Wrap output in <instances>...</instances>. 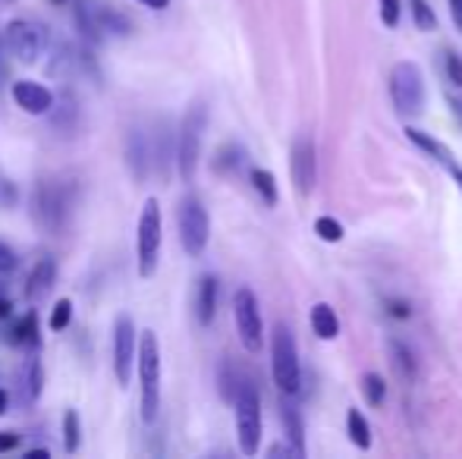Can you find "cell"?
Returning <instances> with one entry per match:
<instances>
[{
  "label": "cell",
  "instance_id": "cell-1",
  "mask_svg": "<svg viewBox=\"0 0 462 459\" xmlns=\"http://www.w3.org/2000/svg\"><path fill=\"white\" fill-rule=\"evenodd\" d=\"M73 186L67 179H42L32 189V221L42 233H63L73 215Z\"/></svg>",
  "mask_w": 462,
  "mask_h": 459
},
{
  "label": "cell",
  "instance_id": "cell-2",
  "mask_svg": "<svg viewBox=\"0 0 462 459\" xmlns=\"http://www.w3.org/2000/svg\"><path fill=\"white\" fill-rule=\"evenodd\" d=\"M139 406H142V422L154 425L161 416V344L158 334L145 331L139 340Z\"/></svg>",
  "mask_w": 462,
  "mask_h": 459
},
{
  "label": "cell",
  "instance_id": "cell-3",
  "mask_svg": "<svg viewBox=\"0 0 462 459\" xmlns=\"http://www.w3.org/2000/svg\"><path fill=\"white\" fill-rule=\"evenodd\" d=\"M205 126H208V107L199 101V105H192L183 114V123H180V133H177V173L183 183H192L195 170H199Z\"/></svg>",
  "mask_w": 462,
  "mask_h": 459
},
{
  "label": "cell",
  "instance_id": "cell-4",
  "mask_svg": "<svg viewBox=\"0 0 462 459\" xmlns=\"http://www.w3.org/2000/svg\"><path fill=\"white\" fill-rule=\"evenodd\" d=\"M271 372H274V384L280 387V393L296 397L302 390V365H299L296 340L286 325H277L274 337H271Z\"/></svg>",
  "mask_w": 462,
  "mask_h": 459
},
{
  "label": "cell",
  "instance_id": "cell-5",
  "mask_svg": "<svg viewBox=\"0 0 462 459\" xmlns=\"http://www.w3.org/2000/svg\"><path fill=\"white\" fill-rule=\"evenodd\" d=\"M425 76L421 67L412 60H400L390 69V101H393L396 114L402 116H419L425 111Z\"/></svg>",
  "mask_w": 462,
  "mask_h": 459
},
{
  "label": "cell",
  "instance_id": "cell-6",
  "mask_svg": "<svg viewBox=\"0 0 462 459\" xmlns=\"http://www.w3.org/2000/svg\"><path fill=\"white\" fill-rule=\"evenodd\" d=\"M135 262H139V277H154L161 262V205L158 198H145L135 227Z\"/></svg>",
  "mask_w": 462,
  "mask_h": 459
},
{
  "label": "cell",
  "instance_id": "cell-7",
  "mask_svg": "<svg viewBox=\"0 0 462 459\" xmlns=\"http://www.w3.org/2000/svg\"><path fill=\"white\" fill-rule=\"evenodd\" d=\"M233 409H236L239 450H243L245 456H255L258 447H262V397H258V387L252 384V381L243 384Z\"/></svg>",
  "mask_w": 462,
  "mask_h": 459
},
{
  "label": "cell",
  "instance_id": "cell-8",
  "mask_svg": "<svg viewBox=\"0 0 462 459\" xmlns=\"http://www.w3.org/2000/svg\"><path fill=\"white\" fill-rule=\"evenodd\" d=\"M177 224H180V243H183L186 255L199 258L208 249V239H211V217H208L205 205L195 196H186L180 202Z\"/></svg>",
  "mask_w": 462,
  "mask_h": 459
},
{
  "label": "cell",
  "instance_id": "cell-9",
  "mask_svg": "<svg viewBox=\"0 0 462 459\" xmlns=\"http://www.w3.org/2000/svg\"><path fill=\"white\" fill-rule=\"evenodd\" d=\"M233 318H236V334L243 340L245 353H262L264 321H262V308H258V296L249 287H239L233 293Z\"/></svg>",
  "mask_w": 462,
  "mask_h": 459
},
{
  "label": "cell",
  "instance_id": "cell-10",
  "mask_svg": "<svg viewBox=\"0 0 462 459\" xmlns=\"http://www.w3.org/2000/svg\"><path fill=\"white\" fill-rule=\"evenodd\" d=\"M48 25L35 23V19H13L6 25V35H4V44L16 60L23 63H35L38 57L48 50Z\"/></svg>",
  "mask_w": 462,
  "mask_h": 459
},
{
  "label": "cell",
  "instance_id": "cell-11",
  "mask_svg": "<svg viewBox=\"0 0 462 459\" xmlns=\"http://www.w3.org/2000/svg\"><path fill=\"white\" fill-rule=\"evenodd\" d=\"M126 167L133 173L135 183H145L152 170L158 167V154H154V133L142 126H133L126 133Z\"/></svg>",
  "mask_w": 462,
  "mask_h": 459
},
{
  "label": "cell",
  "instance_id": "cell-12",
  "mask_svg": "<svg viewBox=\"0 0 462 459\" xmlns=\"http://www.w3.org/2000/svg\"><path fill=\"white\" fill-rule=\"evenodd\" d=\"M290 177H292V186H296L299 196H309V192L315 189L318 158H315V142H311V135H296V142H292Z\"/></svg>",
  "mask_w": 462,
  "mask_h": 459
},
{
  "label": "cell",
  "instance_id": "cell-13",
  "mask_svg": "<svg viewBox=\"0 0 462 459\" xmlns=\"http://www.w3.org/2000/svg\"><path fill=\"white\" fill-rule=\"evenodd\" d=\"M135 365V325L129 315H116L114 321V374L120 387H129Z\"/></svg>",
  "mask_w": 462,
  "mask_h": 459
},
{
  "label": "cell",
  "instance_id": "cell-14",
  "mask_svg": "<svg viewBox=\"0 0 462 459\" xmlns=\"http://www.w3.org/2000/svg\"><path fill=\"white\" fill-rule=\"evenodd\" d=\"M10 95H13V101H16V105L23 107L25 114H35V116L51 114V107H54V101H57L51 88H44L42 82H32V79L13 82Z\"/></svg>",
  "mask_w": 462,
  "mask_h": 459
},
{
  "label": "cell",
  "instance_id": "cell-15",
  "mask_svg": "<svg viewBox=\"0 0 462 459\" xmlns=\"http://www.w3.org/2000/svg\"><path fill=\"white\" fill-rule=\"evenodd\" d=\"M73 19L76 29L82 32L88 44H101L107 38V29H104V4L97 0H73Z\"/></svg>",
  "mask_w": 462,
  "mask_h": 459
},
{
  "label": "cell",
  "instance_id": "cell-16",
  "mask_svg": "<svg viewBox=\"0 0 462 459\" xmlns=\"http://www.w3.org/2000/svg\"><path fill=\"white\" fill-rule=\"evenodd\" d=\"M16 390H19V403L25 406H35L38 397L44 390V368H42V359L35 353L19 365V374H16Z\"/></svg>",
  "mask_w": 462,
  "mask_h": 459
},
{
  "label": "cell",
  "instance_id": "cell-17",
  "mask_svg": "<svg viewBox=\"0 0 462 459\" xmlns=\"http://www.w3.org/2000/svg\"><path fill=\"white\" fill-rule=\"evenodd\" d=\"M217 302H220V280L214 274H205L195 287V318L201 327H208L217 315Z\"/></svg>",
  "mask_w": 462,
  "mask_h": 459
},
{
  "label": "cell",
  "instance_id": "cell-18",
  "mask_svg": "<svg viewBox=\"0 0 462 459\" xmlns=\"http://www.w3.org/2000/svg\"><path fill=\"white\" fill-rule=\"evenodd\" d=\"M57 280V262L51 255L38 258L35 268L29 271V277H25V296H29L32 302L42 299L44 293H51V287H54Z\"/></svg>",
  "mask_w": 462,
  "mask_h": 459
},
{
  "label": "cell",
  "instance_id": "cell-19",
  "mask_svg": "<svg viewBox=\"0 0 462 459\" xmlns=\"http://www.w3.org/2000/svg\"><path fill=\"white\" fill-rule=\"evenodd\" d=\"M51 123H54V129L57 133H63V135H69V133H76L79 129V101L73 98V95H60V98L54 101V107H51Z\"/></svg>",
  "mask_w": 462,
  "mask_h": 459
},
{
  "label": "cell",
  "instance_id": "cell-20",
  "mask_svg": "<svg viewBox=\"0 0 462 459\" xmlns=\"http://www.w3.org/2000/svg\"><path fill=\"white\" fill-rule=\"evenodd\" d=\"M406 139H409V142H415V145H419L421 151H425V154H431V158L438 161V164H444L447 170H450V167L457 164V161H453V151H450V148H447L440 139H434V135H428L425 129L406 126Z\"/></svg>",
  "mask_w": 462,
  "mask_h": 459
},
{
  "label": "cell",
  "instance_id": "cell-21",
  "mask_svg": "<svg viewBox=\"0 0 462 459\" xmlns=\"http://www.w3.org/2000/svg\"><path fill=\"white\" fill-rule=\"evenodd\" d=\"M280 418H283V431H286V437H290V447L296 450V456H305V422H302V412H299L292 403H283V409H280Z\"/></svg>",
  "mask_w": 462,
  "mask_h": 459
},
{
  "label": "cell",
  "instance_id": "cell-22",
  "mask_svg": "<svg viewBox=\"0 0 462 459\" xmlns=\"http://www.w3.org/2000/svg\"><path fill=\"white\" fill-rule=\"evenodd\" d=\"M311 331L318 334V340H337L340 337V318L328 302H318L311 308Z\"/></svg>",
  "mask_w": 462,
  "mask_h": 459
},
{
  "label": "cell",
  "instance_id": "cell-23",
  "mask_svg": "<svg viewBox=\"0 0 462 459\" xmlns=\"http://www.w3.org/2000/svg\"><path fill=\"white\" fill-rule=\"evenodd\" d=\"M245 164V148L239 145V142H226V145H220L217 151H214V173H236L239 167Z\"/></svg>",
  "mask_w": 462,
  "mask_h": 459
},
{
  "label": "cell",
  "instance_id": "cell-24",
  "mask_svg": "<svg viewBox=\"0 0 462 459\" xmlns=\"http://www.w3.org/2000/svg\"><path fill=\"white\" fill-rule=\"evenodd\" d=\"M10 344L29 346V349H38V346H42V331H38V315H35V312L23 315V318H19L16 325H13Z\"/></svg>",
  "mask_w": 462,
  "mask_h": 459
},
{
  "label": "cell",
  "instance_id": "cell-25",
  "mask_svg": "<svg viewBox=\"0 0 462 459\" xmlns=\"http://www.w3.org/2000/svg\"><path fill=\"white\" fill-rule=\"evenodd\" d=\"M346 435H349V444H353V447L371 450V425L359 409L346 412Z\"/></svg>",
  "mask_w": 462,
  "mask_h": 459
},
{
  "label": "cell",
  "instance_id": "cell-26",
  "mask_svg": "<svg viewBox=\"0 0 462 459\" xmlns=\"http://www.w3.org/2000/svg\"><path fill=\"white\" fill-rule=\"evenodd\" d=\"M245 381H249L245 378V372H239L230 359L220 365V393H224L226 403H236V397H239V390H243Z\"/></svg>",
  "mask_w": 462,
  "mask_h": 459
},
{
  "label": "cell",
  "instance_id": "cell-27",
  "mask_svg": "<svg viewBox=\"0 0 462 459\" xmlns=\"http://www.w3.org/2000/svg\"><path fill=\"white\" fill-rule=\"evenodd\" d=\"M387 349H390V362H393L396 374H400L402 381H412L415 378V355H412V349H409L406 344H400V340H390Z\"/></svg>",
  "mask_w": 462,
  "mask_h": 459
},
{
  "label": "cell",
  "instance_id": "cell-28",
  "mask_svg": "<svg viewBox=\"0 0 462 459\" xmlns=\"http://www.w3.org/2000/svg\"><path fill=\"white\" fill-rule=\"evenodd\" d=\"M249 179H252V189L262 196V202L268 205V208H274V205H277V179H274V173L255 167V170L249 173Z\"/></svg>",
  "mask_w": 462,
  "mask_h": 459
},
{
  "label": "cell",
  "instance_id": "cell-29",
  "mask_svg": "<svg viewBox=\"0 0 462 459\" xmlns=\"http://www.w3.org/2000/svg\"><path fill=\"white\" fill-rule=\"evenodd\" d=\"M362 393H365V403L368 406H383V399H387V384H383V378L377 372H365L362 374Z\"/></svg>",
  "mask_w": 462,
  "mask_h": 459
},
{
  "label": "cell",
  "instance_id": "cell-30",
  "mask_svg": "<svg viewBox=\"0 0 462 459\" xmlns=\"http://www.w3.org/2000/svg\"><path fill=\"white\" fill-rule=\"evenodd\" d=\"M79 441H82L79 412L67 409V412H63V447H67V454H76V450H79Z\"/></svg>",
  "mask_w": 462,
  "mask_h": 459
},
{
  "label": "cell",
  "instance_id": "cell-31",
  "mask_svg": "<svg viewBox=\"0 0 462 459\" xmlns=\"http://www.w3.org/2000/svg\"><path fill=\"white\" fill-rule=\"evenodd\" d=\"M409 13H412L415 25H419L421 32L438 29V16H434V10L428 6V0H409Z\"/></svg>",
  "mask_w": 462,
  "mask_h": 459
},
{
  "label": "cell",
  "instance_id": "cell-32",
  "mask_svg": "<svg viewBox=\"0 0 462 459\" xmlns=\"http://www.w3.org/2000/svg\"><path fill=\"white\" fill-rule=\"evenodd\" d=\"M315 233H318V239H324V243H340L343 236H346V230H343V224L340 221H334V217H318L315 221Z\"/></svg>",
  "mask_w": 462,
  "mask_h": 459
},
{
  "label": "cell",
  "instance_id": "cell-33",
  "mask_svg": "<svg viewBox=\"0 0 462 459\" xmlns=\"http://www.w3.org/2000/svg\"><path fill=\"white\" fill-rule=\"evenodd\" d=\"M69 321H73V302H69V299H60V302L54 306V312H51L48 327H51V331H67Z\"/></svg>",
  "mask_w": 462,
  "mask_h": 459
},
{
  "label": "cell",
  "instance_id": "cell-34",
  "mask_svg": "<svg viewBox=\"0 0 462 459\" xmlns=\"http://www.w3.org/2000/svg\"><path fill=\"white\" fill-rule=\"evenodd\" d=\"M16 202H19V186L13 183L10 177L0 173V208L10 211V208H16Z\"/></svg>",
  "mask_w": 462,
  "mask_h": 459
},
{
  "label": "cell",
  "instance_id": "cell-35",
  "mask_svg": "<svg viewBox=\"0 0 462 459\" xmlns=\"http://www.w3.org/2000/svg\"><path fill=\"white\" fill-rule=\"evenodd\" d=\"M402 16V0H381V23L387 29H396Z\"/></svg>",
  "mask_w": 462,
  "mask_h": 459
},
{
  "label": "cell",
  "instance_id": "cell-36",
  "mask_svg": "<svg viewBox=\"0 0 462 459\" xmlns=\"http://www.w3.org/2000/svg\"><path fill=\"white\" fill-rule=\"evenodd\" d=\"M444 67H447V79H450L453 86L462 88V57L453 54V50H447V54H444Z\"/></svg>",
  "mask_w": 462,
  "mask_h": 459
},
{
  "label": "cell",
  "instance_id": "cell-37",
  "mask_svg": "<svg viewBox=\"0 0 462 459\" xmlns=\"http://www.w3.org/2000/svg\"><path fill=\"white\" fill-rule=\"evenodd\" d=\"M16 268H19L16 252H13L6 243H0V274H13V271H16Z\"/></svg>",
  "mask_w": 462,
  "mask_h": 459
},
{
  "label": "cell",
  "instance_id": "cell-38",
  "mask_svg": "<svg viewBox=\"0 0 462 459\" xmlns=\"http://www.w3.org/2000/svg\"><path fill=\"white\" fill-rule=\"evenodd\" d=\"M383 306H387V312L393 315V318H400V321H406L409 315H412V306H409L406 299H387Z\"/></svg>",
  "mask_w": 462,
  "mask_h": 459
},
{
  "label": "cell",
  "instance_id": "cell-39",
  "mask_svg": "<svg viewBox=\"0 0 462 459\" xmlns=\"http://www.w3.org/2000/svg\"><path fill=\"white\" fill-rule=\"evenodd\" d=\"M19 444H23V435H16V431H0V454L19 450Z\"/></svg>",
  "mask_w": 462,
  "mask_h": 459
},
{
  "label": "cell",
  "instance_id": "cell-40",
  "mask_svg": "<svg viewBox=\"0 0 462 459\" xmlns=\"http://www.w3.org/2000/svg\"><path fill=\"white\" fill-rule=\"evenodd\" d=\"M450 13H453V25L462 32V0H450Z\"/></svg>",
  "mask_w": 462,
  "mask_h": 459
},
{
  "label": "cell",
  "instance_id": "cell-41",
  "mask_svg": "<svg viewBox=\"0 0 462 459\" xmlns=\"http://www.w3.org/2000/svg\"><path fill=\"white\" fill-rule=\"evenodd\" d=\"M135 4H142V6H148V10H167L171 6V0H135Z\"/></svg>",
  "mask_w": 462,
  "mask_h": 459
},
{
  "label": "cell",
  "instance_id": "cell-42",
  "mask_svg": "<svg viewBox=\"0 0 462 459\" xmlns=\"http://www.w3.org/2000/svg\"><path fill=\"white\" fill-rule=\"evenodd\" d=\"M10 308H13L10 296H6V293H0V318H10Z\"/></svg>",
  "mask_w": 462,
  "mask_h": 459
},
{
  "label": "cell",
  "instance_id": "cell-43",
  "mask_svg": "<svg viewBox=\"0 0 462 459\" xmlns=\"http://www.w3.org/2000/svg\"><path fill=\"white\" fill-rule=\"evenodd\" d=\"M268 454H271V456H280V454H283V456H296V450H292V447H283V444H274V447H271Z\"/></svg>",
  "mask_w": 462,
  "mask_h": 459
},
{
  "label": "cell",
  "instance_id": "cell-44",
  "mask_svg": "<svg viewBox=\"0 0 462 459\" xmlns=\"http://www.w3.org/2000/svg\"><path fill=\"white\" fill-rule=\"evenodd\" d=\"M450 111L459 120V126H462V98H450Z\"/></svg>",
  "mask_w": 462,
  "mask_h": 459
},
{
  "label": "cell",
  "instance_id": "cell-45",
  "mask_svg": "<svg viewBox=\"0 0 462 459\" xmlns=\"http://www.w3.org/2000/svg\"><path fill=\"white\" fill-rule=\"evenodd\" d=\"M25 456H29V459H48L51 454H48V447H35V450H29Z\"/></svg>",
  "mask_w": 462,
  "mask_h": 459
},
{
  "label": "cell",
  "instance_id": "cell-46",
  "mask_svg": "<svg viewBox=\"0 0 462 459\" xmlns=\"http://www.w3.org/2000/svg\"><path fill=\"white\" fill-rule=\"evenodd\" d=\"M6 406H10V397H6V390L0 387V416L6 412Z\"/></svg>",
  "mask_w": 462,
  "mask_h": 459
},
{
  "label": "cell",
  "instance_id": "cell-47",
  "mask_svg": "<svg viewBox=\"0 0 462 459\" xmlns=\"http://www.w3.org/2000/svg\"><path fill=\"white\" fill-rule=\"evenodd\" d=\"M450 173H453V179H457V186L462 189V167H459V164H453V167H450Z\"/></svg>",
  "mask_w": 462,
  "mask_h": 459
},
{
  "label": "cell",
  "instance_id": "cell-48",
  "mask_svg": "<svg viewBox=\"0 0 462 459\" xmlns=\"http://www.w3.org/2000/svg\"><path fill=\"white\" fill-rule=\"evenodd\" d=\"M54 4H57V6H63V4H69V0H54Z\"/></svg>",
  "mask_w": 462,
  "mask_h": 459
}]
</instances>
